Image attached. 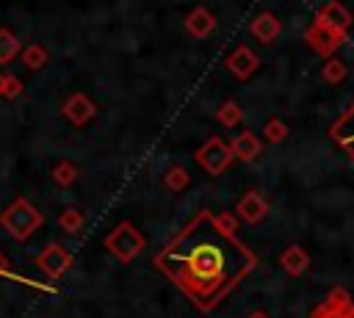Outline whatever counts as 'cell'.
Returning a JSON list of instances; mask_svg holds the SVG:
<instances>
[{
    "label": "cell",
    "instance_id": "obj_1",
    "mask_svg": "<svg viewBox=\"0 0 354 318\" xmlns=\"http://www.w3.org/2000/svg\"><path fill=\"white\" fill-rule=\"evenodd\" d=\"M152 263L194 307L210 312L257 268V254L238 235L221 230L216 213L199 210Z\"/></svg>",
    "mask_w": 354,
    "mask_h": 318
},
{
    "label": "cell",
    "instance_id": "obj_2",
    "mask_svg": "<svg viewBox=\"0 0 354 318\" xmlns=\"http://www.w3.org/2000/svg\"><path fill=\"white\" fill-rule=\"evenodd\" d=\"M41 221H44V216H41L25 196L14 199V202L0 213L3 230H6L11 238H17V241H28V238L41 227Z\"/></svg>",
    "mask_w": 354,
    "mask_h": 318
},
{
    "label": "cell",
    "instance_id": "obj_3",
    "mask_svg": "<svg viewBox=\"0 0 354 318\" xmlns=\"http://www.w3.org/2000/svg\"><path fill=\"white\" fill-rule=\"evenodd\" d=\"M147 241L144 235L130 224V221H119L108 235H105V249L119 260V263H130L144 252Z\"/></svg>",
    "mask_w": 354,
    "mask_h": 318
},
{
    "label": "cell",
    "instance_id": "obj_4",
    "mask_svg": "<svg viewBox=\"0 0 354 318\" xmlns=\"http://www.w3.org/2000/svg\"><path fill=\"white\" fill-rule=\"evenodd\" d=\"M196 163L207 171V174H221V171H227L230 166H232V149H230V141H224L221 135H210L199 149H196Z\"/></svg>",
    "mask_w": 354,
    "mask_h": 318
},
{
    "label": "cell",
    "instance_id": "obj_5",
    "mask_svg": "<svg viewBox=\"0 0 354 318\" xmlns=\"http://www.w3.org/2000/svg\"><path fill=\"white\" fill-rule=\"evenodd\" d=\"M304 41H307L310 50H315L321 58H332V55L340 50V44L346 41V36H343L340 30L324 25L321 19H313L310 28L304 30Z\"/></svg>",
    "mask_w": 354,
    "mask_h": 318
},
{
    "label": "cell",
    "instance_id": "obj_6",
    "mask_svg": "<svg viewBox=\"0 0 354 318\" xmlns=\"http://www.w3.org/2000/svg\"><path fill=\"white\" fill-rule=\"evenodd\" d=\"M351 310H354V301H351L348 290L343 285H335V288H329L324 301L310 310V318H346Z\"/></svg>",
    "mask_w": 354,
    "mask_h": 318
},
{
    "label": "cell",
    "instance_id": "obj_7",
    "mask_svg": "<svg viewBox=\"0 0 354 318\" xmlns=\"http://www.w3.org/2000/svg\"><path fill=\"white\" fill-rule=\"evenodd\" d=\"M36 265L41 274H47L50 279H58L64 271H69L72 265V254L61 246V243H50L39 257H36Z\"/></svg>",
    "mask_w": 354,
    "mask_h": 318
},
{
    "label": "cell",
    "instance_id": "obj_8",
    "mask_svg": "<svg viewBox=\"0 0 354 318\" xmlns=\"http://www.w3.org/2000/svg\"><path fill=\"white\" fill-rule=\"evenodd\" d=\"M315 19H321L324 25H329V28H335V30H340L343 36H348V30H351V25H354V14H351L340 0H329L326 6H321V8L315 11Z\"/></svg>",
    "mask_w": 354,
    "mask_h": 318
},
{
    "label": "cell",
    "instance_id": "obj_9",
    "mask_svg": "<svg viewBox=\"0 0 354 318\" xmlns=\"http://www.w3.org/2000/svg\"><path fill=\"white\" fill-rule=\"evenodd\" d=\"M329 138L354 160V105L335 119V124L329 127Z\"/></svg>",
    "mask_w": 354,
    "mask_h": 318
},
{
    "label": "cell",
    "instance_id": "obj_10",
    "mask_svg": "<svg viewBox=\"0 0 354 318\" xmlns=\"http://www.w3.org/2000/svg\"><path fill=\"white\" fill-rule=\"evenodd\" d=\"M227 69L238 77V80H246V77H252L254 75V69L260 66V58H257V53L252 50V47H246V44H241V47H235L230 55H227Z\"/></svg>",
    "mask_w": 354,
    "mask_h": 318
},
{
    "label": "cell",
    "instance_id": "obj_11",
    "mask_svg": "<svg viewBox=\"0 0 354 318\" xmlns=\"http://www.w3.org/2000/svg\"><path fill=\"white\" fill-rule=\"evenodd\" d=\"M183 25H185L188 36H194V39H207V36L216 30V17H213V11H210L207 6H194V8L185 14Z\"/></svg>",
    "mask_w": 354,
    "mask_h": 318
},
{
    "label": "cell",
    "instance_id": "obj_12",
    "mask_svg": "<svg viewBox=\"0 0 354 318\" xmlns=\"http://www.w3.org/2000/svg\"><path fill=\"white\" fill-rule=\"evenodd\" d=\"M61 113L72 122V124H77V127H83V124H88L91 119H94V113H97V105L83 94V91H77V94H72L64 105H61Z\"/></svg>",
    "mask_w": 354,
    "mask_h": 318
},
{
    "label": "cell",
    "instance_id": "obj_13",
    "mask_svg": "<svg viewBox=\"0 0 354 318\" xmlns=\"http://www.w3.org/2000/svg\"><path fill=\"white\" fill-rule=\"evenodd\" d=\"M266 213H268V202L263 199L260 191H246V194L238 199V205H235V216H238L241 221H246V224L263 221Z\"/></svg>",
    "mask_w": 354,
    "mask_h": 318
},
{
    "label": "cell",
    "instance_id": "obj_14",
    "mask_svg": "<svg viewBox=\"0 0 354 318\" xmlns=\"http://www.w3.org/2000/svg\"><path fill=\"white\" fill-rule=\"evenodd\" d=\"M249 33H252L260 44H274V41L279 39V33H282V22L277 19V14L260 11V14L252 17V22H249Z\"/></svg>",
    "mask_w": 354,
    "mask_h": 318
},
{
    "label": "cell",
    "instance_id": "obj_15",
    "mask_svg": "<svg viewBox=\"0 0 354 318\" xmlns=\"http://www.w3.org/2000/svg\"><path fill=\"white\" fill-rule=\"evenodd\" d=\"M230 149H232V158H235V160H243V163H249V160H254V158L260 155V149H263V141L257 138V133H252V130H243V133H238V135L230 141Z\"/></svg>",
    "mask_w": 354,
    "mask_h": 318
},
{
    "label": "cell",
    "instance_id": "obj_16",
    "mask_svg": "<svg viewBox=\"0 0 354 318\" xmlns=\"http://www.w3.org/2000/svg\"><path fill=\"white\" fill-rule=\"evenodd\" d=\"M279 265L282 271H288L290 277H301L307 268H310V254L301 249V246H288L282 254H279Z\"/></svg>",
    "mask_w": 354,
    "mask_h": 318
},
{
    "label": "cell",
    "instance_id": "obj_17",
    "mask_svg": "<svg viewBox=\"0 0 354 318\" xmlns=\"http://www.w3.org/2000/svg\"><path fill=\"white\" fill-rule=\"evenodd\" d=\"M163 183H166V188H169V191H174V194H177V191H185V188H188L191 174H188V169H185V166L174 163V166H169V169H166Z\"/></svg>",
    "mask_w": 354,
    "mask_h": 318
},
{
    "label": "cell",
    "instance_id": "obj_18",
    "mask_svg": "<svg viewBox=\"0 0 354 318\" xmlns=\"http://www.w3.org/2000/svg\"><path fill=\"white\" fill-rule=\"evenodd\" d=\"M216 119H218L221 127H235V124L243 119V111H241V105H238L235 100H227V102H221V108L216 111Z\"/></svg>",
    "mask_w": 354,
    "mask_h": 318
},
{
    "label": "cell",
    "instance_id": "obj_19",
    "mask_svg": "<svg viewBox=\"0 0 354 318\" xmlns=\"http://www.w3.org/2000/svg\"><path fill=\"white\" fill-rule=\"evenodd\" d=\"M321 75H324V80L326 83H332V86H337V83H343L346 80V75H348V66L340 61V58H326V64H324V69H321Z\"/></svg>",
    "mask_w": 354,
    "mask_h": 318
},
{
    "label": "cell",
    "instance_id": "obj_20",
    "mask_svg": "<svg viewBox=\"0 0 354 318\" xmlns=\"http://www.w3.org/2000/svg\"><path fill=\"white\" fill-rule=\"evenodd\" d=\"M19 53H22V64H25L28 69H41V66L47 64V50H44L41 44H28V47H22Z\"/></svg>",
    "mask_w": 354,
    "mask_h": 318
},
{
    "label": "cell",
    "instance_id": "obj_21",
    "mask_svg": "<svg viewBox=\"0 0 354 318\" xmlns=\"http://www.w3.org/2000/svg\"><path fill=\"white\" fill-rule=\"evenodd\" d=\"M22 50V44H19V39L11 33V30H6V28H0V64H6V61H11L17 53Z\"/></svg>",
    "mask_w": 354,
    "mask_h": 318
},
{
    "label": "cell",
    "instance_id": "obj_22",
    "mask_svg": "<svg viewBox=\"0 0 354 318\" xmlns=\"http://www.w3.org/2000/svg\"><path fill=\"white\" fill-rule=\"evenodd\" d=\"M53 180H55L61 188H69V185L77 180V169H75L69 160H58L55 169H53Z\"/></svg>",
    "mask_w": 354,
    "mask_h": 318
},
{
    "label": "cell",
    "instance_id": "obj_23",
    "mask_svg": "<svg viewBox=\"0 0 354 318\" xmlns=\"http://www.w3.org/2000/svg\"><path fill=\"white\" fill-rule=\"evenodd\" d=\"M263 138L271 141V144L285 141V138H288V124H285L282 119H268V122L263 124Z\"/></svg>",
    "mask_w": 354,
    "mask_h": 318
},
{
    "label": "cell",
    "instance_id": "obj_24",
    "mask_svg": "<svg viewBox=\"0 0 354 318\" xmlns=\"http://www.w3.org/2000/svg\"><path fill=\"white\" fill-rule=\"evenodd\" d=\"M58 224H61V230L64 232H80V227H83V213L77 210V207H66L61 216H58Z\"/></svg>",
    "mask_w": 354,
    "mask_h": 318
},
{
    "label": "cell",
    "instance_id": "obj_25",
    "mask_svg": "<svg viewBox=\"0 0 354 318\" xmlns=\"http://www.w3.org/2000/svg\"><path fill=\"white\" fill-rule=\"evenodd\" d=\"M19 91H22V83H19L17 77H11V75H0V94H3V97L11 100V97H17Z\"/></svg>",
    "mask_w": 354,
    "mask_h": 318
},
{
    "label": "cell",
    "instance_id": "obj_26",
    "mask_svg": "<svg viewBox=\"0 0 354 318\" xmlns=\"http://www.w3.org/2000/svg\"><path fill=\"white\" fill-rule=\"evenodd\" d=\"M216 221L221 224V230H227V232H238V216H232V213H218L216 216Z\"/></svg>",
    "mask_w": 354,
    "mask_h": 318
},
{
    "label": "cell",
    "instance_id": "obj_27",
    "mask_svg": "<svg viewBox=\"0 0 354 318\" xmlns=\"http://www.w3.org/2000/svg\"><path fill=\"white\" fill-rule=\"evenodd\" d=\"M249 318H271V315H268L266 310H252V312H249Z\"/></svg>",
    "mask_w": 354,
    "mask_h": 318
},
{
    "label": "cell",
    "instance_id": "obj_28",
    "mask_svg": "<svg viewBox=\"0 0 354 318\" xmlns=\"http://www.w3.org/2000/svg\"><path fill=\"white\" fill-rule=\"evenodd\" d=\"M0 277H14V274H11V271H8V265H6V263H3V257H0Z\"/></svg>",
    "mask_w": 354,
    "mask_h": 318
},
{
    "label": "cell",
    "instance_id": "obj_29",
    "mask_svg": "<svg viewBox=\"0 0 354 318\" xmlns=\"http://www.w3.org/2000/svg\"><path fill=\"white\" fill-rule=\"evenodd\" d=\"M346 318H354V310H351V312H348V315H346Z\"/></svg>",
    "mask_w": 354,
    "mask_h": 318
}]
</instances>
